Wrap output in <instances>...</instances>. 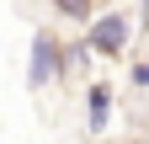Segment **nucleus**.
<instances>
[{
  "label": "nucleus",
  "mask_w": 149,
  "mask_h": 144,
  "mask_svg": "<svg viewBox=\"0 0 149 144\" xmlns=\"http://www.w3.org/2000/svg\"><path fill=\"white\" fill-rule=\"evenodd\" d=\"M123 38H128V22H123V16H112V22H101V27H96V38H91V43L107 48V53H117V48H123Z\"/></svg>",
  "instance_id": "f257e3e1"
},
{
  "label": "nucleus",
  "mask_w": 149,
  "mask_h": 144,
  "mask_svg": "<svg viewBox=\"0 0 149 144\" xmlns=\"http://www.w3.org/2000/svg\"><path fill=\"white\" fill-rule=\"evenodd\" d=\"M59 6H64V11H74V16H80V11H85V0H59Z\"/></svg>",
  "instance_id": "f03ea898"
}]
</instances>
